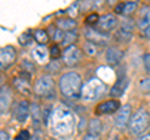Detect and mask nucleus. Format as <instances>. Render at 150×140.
I'll list each match as a JSON object with an SVG mask.
<instances>
[{
  "label": "nucleus",
  "mask_w": 150,
  "mask_h": 140,
  "mask_svg": "<svg viewBox=\"0 0 150 140\" xmlns=\"http://www.w3.org/2000/svg\"><path fill=\"white\" fill-rule=\"evenodd\" d=\"M100 18L96 15V14H91V15H89L86 18V23L89 25H93V24H98V21H99Z\"/></svg>",
  "instance_id": "30"
},
{
  "label": "nucleus",
  "mask_w": 150,
  "mask_h": 140,
  "mask_svg": "<svg viewBox=\"0 0 150 140\" xmlns=\"http://www.w3.org/2000/svg\"><path fill=\"white\" fill-rule=\"evenodd\" d=\"M56 26L59 28L60 30H65V31H70L74 30V28L76 26V21H74L73 19H59L56 21Z\"/></svg>",
  "instance_id": "18"
},
{
  "label": "nucleus",
  "mask_w": 150,
  "mask_h": 140,
  "mask_svg": "<svg viewBox=\"0 0 150 140\" xmlns=\"http://www.w3.org/2000/svg\"><path fill=\"white\" fill-rule=\"evenodd\" d=\"M10 103H11V95L9 93L8 89H4L1 90V113H6L9 110V106H10Z\"/></svg>",
  "instance_id": "19"
},
{
  "label": "nucleus",
  "mask_w": 150,
  "mask_h": 140,
  "mask_svg": "<svg viewBox=\"0 0 150 140\" xmlns=\"http://www.w3.org/2000/svg\"><path fill=\"white\" fill-rule=\"evenodd\" d=\"M33 118L35 121H39V106L33 105Z\"/></svg>",
  "instance_id": "33"
},
{
  "label": "nucleus",
  "mask_w": 150,
  "mask_h": 140,
  "mask_svg": "<svg viewBox=\"0 0 150 140\" xmlns=\"http://www.w3.org/2000/svg\"><path fill=\"white\" fill-rule=\"evenodd\" d=\"M30 41H31L30 33H24V34H21L20 36H19V43H20L21 45H26V44H29Z\"/></svg>",
  "instance_id": "26"
},
{
  "label": "nucleus",
  "mask_w": 150,
  "mask_h": 140,
  "mask_svg": "<svg viewBox=\"0 0 150 140\" xmlns=\"http://www.w3.org/2000/svg\"><path fill=\"white\" fill-rule=\"evenodd\" d=\"M144 66H145V70L150 74V54H146L144 57Z\"/></svg>",
  "instance_id": "32"
},
{
  "label": "nucleus",
  "mask_w": 150,
  "mask_h": 140,
  "mask_svg": "<svg viewBox=\"0 0 150 140\" xmlns=\"http://www.w3.org/2000/svg\"><path fill=\"white\" fill-rule=\"evenodd\" d=\"M104 90H105V85L99 79H91L85 85H83L81 95L85 100H95L103 94Z\"/></svg>",
  "instance_id": "4"
},
{
  "label": "nucleus",
  "mask_w": 150,
  "mask_h": 140,
  "mask_svg": "<svg viewBox=\"0 0 150 140\" xmlns=\"http://www.w3.org/2000/svg\"><path fill=\"white\" fill-rule=\"evenodd\" d=\"M123 57H124V53L120 49L115 48V46H111V48H109L106 50V54H105L106 62H108V64H110V65L118 64L120 60L123 59Z\"/></svg>",
  "instance_id": "14"
},
{
  "label": "nucleus",
  "mask_w": 150,
  "mask_h": 140,
  "mask_svg": "<svg viewBox=\"0 0 150 140\" xmlns=\"http://www.w3.org/2000/svg\"><path fill=\"white\" fill-rule=\"evenodd\" d=\"M16 58V50L13 48V46L8 45L5 48L1 49V53H0V65H1V69H6L10 65L14 64Z\"/></svg>",
  "instance_id": "7"
},
{
  "label": "nucleus",
  "mask_w": 150,
  "mask_h": 140,
  "mask_svg": "<svg viewBox=\"0 0 150 140\" xmlns=\"http://www.w3.org/2000/svg\"><path fill=\"white\" fill-rule=\"evenodd\" d=\"M140 140H150V134L144 135V136H142V139H140Z\"/></svg>",
  "instance_id": "38"
},
{
  "label": "nucleus",
  "mask_w": 150,
  "mask_h": 140,
  "mask_svg": "<svg viewBox=\"0 0 150 140\" xmlns=\"http://www.w3.org/2000/svg\"><path fill=\"white\" fill-rule=\"evenodd\" d=\"M83 140H99V136L98 135H91V134H88L84 136Z\"/></svg>",
  "instance_id": "34"
},
{
  "label": "nucleus",
  "mask_w": 150,
  "mask_h": 140,
  "mask_svg": "<svg viewBox=\"0 0 150 140\" xmlns=\"http://www.w3.org/2000/svg\"><path fill=\"white\" fill-rule=\"evenodd\" d=\"M83 58V53L81 50L75 45H71L69 48H65L64 53H63V60L64 64L68 66H74L75 64H78Z\"/></svg>",
  "instance_id": "6"
},
{
  "label": "nucleus",
  "mask_w": 150,
  "mask_h": 140,
  "mask_svg": "<svg viewBox=\"0 0 150 140\" xmlns=\"http://www.w3.org/2000/svg\"><path fill=\"white\" fill-rule=\"evenodd\" d=\"M59 55H60L59 46H58V45H53V46L50 48V57L54 58V59H56V58H59Z\"/></svg>",
  "instance_id": "31"
},
{
  "label": "nucleus",
  "mask_w": 150,
  "mask_h": 140,
  "mask_svg": "<svg viewBox=\"0 0 150 140\" xmlns=\"http://www.w3.org/2000/svg\"><path fill=\"white\" fill-rule=\"evenodd\" d=\"M78 36V33L75 30H70V31H65V35H64V39L62 41V44L64 46H67V48H69V46H71L73 41H75V39H76Z\"/></svg>",
  "instance_id": "23"
},
{
  "label": "nucleus",
  "mask_w": 150,
  "mask_h": 140,
  "mask_svg": "<svg viewBox=\"0 0 150 140\" xmlns=\"http://www.w3.org/2000/svg\"><path fill=\"white\" fill-rule=\"evenodd\" d=\"M64 35H65V33H64L63 30L56 29V30L54 31V34H53V39H54L55 41H63Z\"/></svg>",
  "instance_id": "29"
},
{
  "label": "nucleus",
  "mask_w": 150,
  "mask_h": 140,
  "mask_svg": "<svg viewBox=\"0 0 150 140\" xmlns=\"http://www.w3.org/2000/svg\"><path fill=\"white\" fill-rule=\"evenodd\" d=\"M0 140H9V135L5 130H1V132H0Z\"/></svg>",
  "instance_id": "36"
},
{
  "label": "nucleus",
  "mask_w": 150,
  "mask_h": 140,
  "mask_svg": "<svg viewBox=\"0 0 150 140\" xmlns=\"http://www.w3.org/2000/svg\"><path fill=\"white\" fill-rule=\"evenodd\" d=\"M119 101L118 100H106L104 103H100L99 105L96 106V114H111V113H115L116 110H119Z\"/></svg>",
  "instance_id": "10"
},
{
  "label": "nucleus",
  "mask_w": 150,
  "mask_h": 140,
  "mask_svg": "<svg viewBox=\"0 0 150 140\" xmlns=\"http://www.w3.org/2000/svg\"><path fill=\"white\" fill-rule=\"evenodd\" d=\"M116 23H118V20H116V18L114 15L106 14V15H103L99 19L96 26L101 33H105V31H110V30L114 29L116 26Z\"/></svg>",
  "instance_id": "9"
},
{
  "label": "nucleus",
  "mask_w": 150,
  "mask_h": 140,
  "mask_svg": "<svg viewBox=\"0 0 150 140\" xmlns=\"http://www.w3.org/2000/svg\"><path fill=\"white\" fill-rule=\"evenodd\" d=\"M138 28L142 30V33L146 30L148 28H150V8L148 6L142 8L138 16Z\"/></svg>",
  "instance_id": "12"
},
{
  "label": "nucleus",
  "mask_w": 150,
  "mask_h": 140,
  "mask_svg": "<svg viewBox=\"0 0 150 140\" xmlns=\"http://www.w3.org/2000/svg\"><path fill=\"white\" fill-rule=\"evenodd\" d=\"M29 138H30V135L28 130H20L19 134L15 136V140H29Z\"/></svg>",
  "instance_id": "28"
},
{
  "label": "nucleus",
  "mask_w": 150,
  "mask_h": 140,
  "mask_svg": "<svg viewBox=\"0 0 150 140\" xmlns=\"http://www.w3.org/2000/svg\"><path fill=\"white\" fill-rule=\"evenodd\" d=\"M33 57H34V59L38 63L44 64V63H46V60H48V50H46L44 45H39L33 50Z\"/></svg>",
  "instance_id": "17"
},
{
  "label": "nucleus",
  "mask_w": 150,
  "mask_h": 140,
  "mask_svg": "<svg viewBox=\"0 0 150 140\" xmlns=\"http://www.w3.org/2000/svg\"><path fill=\"white\" fill-rule=\"evenodd\" d=\"M74 127V119L70 111L58 109L54 113V121H53V129L58 133V135H67L70 134Z\"/></svg>",
  "instance_id": "2"
},
{
  "label": "nucleus",
  "mask_w": 150,
  "mask_h": 140,
  "mask_svg": "<svg viewBox=\"0 0 150 140\" xmlns=\"http://www.w3.org/2000/svg\"><path fill=\"white\" fill-rule=\"evenodd\" d=\"M14 85H15L16 89L21 93H29V90H30L29 80H28V79H24V78L14 79Z\"/></svg>",
  "instance_id": "20"
},
{
  "label": "nucleus",
  "mask_w": 150,
  "mask_h": 140,
  "mask_svg": "<svg viewBox=\"0 0 150 140\" xmlns=\"http://www.w3.org/2000/svg\"><path fill=\"white\" fill-rule=\"evenodd\" d=\"M124 6H125V3L119 4L118 6H115V11H116V13H121V14H123V11H124Z\"/></svg>",
  "instance_id": "35"
},
{
  "label": "nucleus",
  "mask_w": 150,
  "mask_h": 140,
  "mask_svg": "<svg viewBox=\"0 0 150 140\" xmlns=\"http://www.w3.org/2000/svg\"><path fill=\"white\" fill-rule=\"evenodd\" d=\"M149 124H150L149 113L145 109H139L131 115L129 129L134 135H139L149 128Z\"/></svg>",
  "instance_id": "3"
},
{
  "label": "nucleus",
  "mask_w": 150,
  "mask_h": 140,
  "mask_svg": "<svg viewBox=\"0 0 150 140\" xmlns=\"http://www.w3.org/2000/svg\"><path fill=\"white\" fill-rule=\"evenodd\" d=\"M59 88L64 98L67 99H76L81 95L83 80L78 73H67L60 78Z\"/></svg>",
  "instance_id": "1"
},
{
  "label": "nucleus",
  "mask_w": 150,
  "mask_h": 140,
  "mask_svg": "<svg viewBox=\"0 0 150 140\" xmlns=\"http://www.w3.org/2000/svg\"><path fill=\"white\" fill-rule=\"evenodd\" d=\"M29 113H30L29 103H28L26 100H21L18 104V109H16V119H18V121L24 123V121L28 119V116H29Z\"/></svg>",
  "instance_id": "16"
},
{
  "label": "nucleus",
  "mask_w": 150,
  "mask_h": 140,
  "mask_svg": "<svg viewBox=\"0 0 150 140\" xmlns=\"http://www.w3.org/2000/svg\"><path fill=\"white\" fill-rule=\"evenodd\" d=\"M130 116H131V106L129 104L121 106V108L118 110V113H116V116H115V125L119 129L125 128L126 125L130 123V119H131Z\"/></svg>",
  "instance_id": "8"
},
{
  "label": "nucleus",
  "mask_w": 150,
  "mask_h": 140,
  "mask_svg": "<svg viewBox=\"0 0 150 140\" xmlns=\"http://www.w3.org/2000/svg\"><path fill=\"white\" fill-rule=\"evenodd\" d=\"M85 36L88 38L89 41H91V43H103V41H105V39L108 38V35L105 33H101L100 30H95L93 29V28H88L85 29Z\"/></svg>",
  "instance_id": "15"
},
{
  "label": "nucleus",
  "mask_w": 150,
  "mask_h": 140,
  "mask_svg": "<svg viewBox=\"0 0 150 140\" xmlns=\"http://www.w3.org/2000/svg\"><path fill=\"white\" fill-rule=\"evenodd\" d=\"M140 88H142L143 93H150V79H144L140 83Z\"/></svg>",
  "instance_id": "27"
},
{
  "label": "nucleus",
  "mask_w": 150,
  "mask_h": 140,
  "mask_svg": "<svg viewBox=\"0 0 150 140\" xmlns=\"http://www.w3.org/2000/svg\"><path fill=\"white\" fill-rule=\"evenodd\" d=\"M84 48H85V51L88 54H90V55H94V54H96L98 53V49H96V45L94 44V43H91V41H88V43L85 44V46H84Z\"/></svg>",
  "instance_id": "25"
},
{
  "label": "nucleus",
  "mask_w": 150,
  "mask_h": 140,
  "mask_svg": "<svg viewBox=\"0 0 150 140\" xmlns=\"http://www.w3.org/2000/svg\"><path fill=\"white\" fill-rule=\"evenodd\" d=\"M138 4L134 3V1H129V3H125V6H124V11L123 14L124 15H130V14H133L135 11V9H137Z\"/></svg>",
  "instance_id": "24"
},
{
  "label": "nucleus",
  "mask_w": 150,
  "mask_h": 140,
  "mask_svg": "<svg viewBox=\"0 0 150 140\" xmlns=\"http://www.w3.org/2000/svg\"><path fill=\"white\" fill-rule=\"evenodd\" d=\"M143 35L145 36V38H150V28H148L146 30L143 31Z\"/></svg>",
  "instance_id": "37"
},
{
  "label": "nucleus",
  "mask_w": 150,
  "mask_h": 140,
  "mask_svg": "<svg viewBox=\"0 0 150 140\" xmlns=\"http://www.w3.org/2000/svg\"><path fill=\"white\" fill-rule=\"evenodd\" d=\"M101 129H103V124H101V121L99 119L90 120V123H89V134L98 135V136H99Z\"/></svg>",
  "instance_id": "21"
},
{
  "label": "nucleus",
  "mask_w": 150,
  "mask_h": 140,
  "mask_svg": "<svg viewBox=\"0 0 150 140\" xmlns=\"http://www.w3.org/2000/svg\"><path fill=\"white\" fill-rule=\"evenodd\" d=\"M129 84V79L126 76H121L118 79V81H116L114 85H112L111 90H110V95L111 96H115V98H119L124 94V91L126 89V86H128Z\"/></svg>",
  "instance_id": "13"
},
{
  "label": "nucleus",
  "mask_w": 150,
  "mask_h": 140,
  "mask_svg": "<svg viewBox=\"0 0 150 140\" xmlns=\"http://www.w3.org/2000/svg\"><path fill=\"white\" fill-rule=\"evenodd\" d=\"M33 36H34V39L35 41H38L40 45H44L46 44L49 41V35H48V33H46L45 30L43 29H38L34 31V34H33Z\"/></svg>",
  "instance_id": "22"
},
{
  "label": "nucleus",
  "mask_w": 150,
  "mask_h": 140,
  "mask_svg": "<svg viewBox=\"0 0 150 140\" xmlns=\"http://www.w3.org/2000/svg\"><path fill=\"white\" fill-rule=\"evenodd\" d=\"M34 91L39 96H44V98L53 96L55 93V85H54V80L51 79V76L49 75L40 76L34 85Z\"/></svg>",
  "instance_id": "5"
},
{
  "label": "nucleus",
  "mask_w": 150,
  "mask_h": 140,
  "mask_svg": "<svg viewBox=\"0 0 150 140\" xmlns=\"http://www.w3.org/2000/svg\"><path fill=\"white\" fill-rule=\"evenodd\" d=\"M131 31H133V23L130 20L129 21H124L121 26L119 28L118 33H116V38L123 43H128L131 38Z\"/></svg>",
  "instance_id": "11"
}]
</instances>
